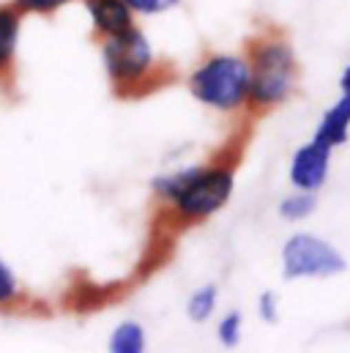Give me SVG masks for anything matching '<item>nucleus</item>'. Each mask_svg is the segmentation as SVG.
I'll return each instance as SVG.
<instances>
[{
    "label": "nucleus",
    "mask_w": 350,
    "mask_h": 353,
    "mask_svg": "<svg viewBox=\"0 0 350 353\" xmlns=\"http://www.w3.org/2000/svg\"><path fill=\"white\" fill-rule=\"evenodd\" d=\"M165 197L175 200L183 219H205L216 214L230 192H233V173L225 168L211 170H183L178 176H165L154 183Z\"/></svg>",
    "instance_id": "1"
},
{
    "label": "nucleus",
    "mask_w": 350,
    "mask_h": 353,
    "mask_svg": "<svg viewBox=\"0 0 350 353\" xmlns=\"http://www.w3.org/2000/svg\"><path fill=\"white\" fill-rule=\"evenodd\" d=\"M249 83H252V74L241 58L219 55V58H211L208 63H203L192 74L189 85L203 104H211L216 110H233L241 101H247Z\"/></svg>",
    "instance_id": "2"
},
{
    "label": "nucleus",
    "mask_w": 350,
    "mask_h": 353,
    "mask_svg": "<svg viewBox=\"0 0 350 353\" xmlns=\"http://www.w3.org/2000/svg\"><path fill=\"white\" fill-rule=\"evenodd\" d=\"M249 74H252L249 93L258 104H276L287 99L296 80V61L290 47L282 41L262 44L255 52V66L249 69Z\"/></svg>",
    "instance_id": "3"
},
{
    "label": "nucleus",
    "mask_w": 350,
    "mask_h": 353,
    "mask_svg": "<svg viewBox=\"0 0 350 353\" xmlns=\"http://www.w3.org/2000/svg\"><path fill=\"white\" fill-rule=\"evenodd\" d=\"M282 263L287 279H301V276H331L345 271V258L323 239L298 233L293 236L285 250H282Z\"/></svg>",
    "instance_id": "4"
},
{
    "label": "nucleus",
    "mask_w": 350,
    "mask_h": 353,
    "mask_svg": "<svg viewBox=\"0 0 350 353\" xmlns=\"http://www.w3.org/2000/svg\"><path fill=\"white\" fill-rule=\"evenodd\" d=\"M151 58L154 55H151L148 39L134 28L112 33L104 44V66L112 74V80H118V83L137 80L151 66Z\"/></svg>",
    "instance_id": "5"
},
{
    "label": "nucleus",
    "mask_w": 350,
    "mask_h": 353,
    "mask_svg": "<svg viewBox=\"0 0 350 353\" xmlns=\"http://www.w3.org/2000/svg\"><path fill=\"white\" fill-rule=\"evenodd\" d=\"M329 154H331V148L318 143V140L304 145L296 154L293 168H290V178L301 192H315L318 186H323L326 173H329Z\"/></svg>",
    "instance_id": "6"
},
{
    "label": "nucleus",
    "mask_w": 350,
    "mask_h": 353,
    "mask_svg": "<svg viewBox=\"0 0 350 353\" xmlns=\"http://www.w3.org/2000/svg\"><path fill=\"white\" fill-rule=\"evenodd\" d=\"M88 11L96 28L107 36L132 28V8L126 6V0H88Z\"/></svg>",
    "instance_id": "7"
},
{
    "label": "nucleus",
    "mask_w": 350,
    "mask_h": 353,
    "mask_svg": "<svg viewBox=\"0 0 350 353\" xmlns=\"http://www.w3.org/2000/svg\"><path fill=\"white\" fill-rule=\"evenodd\" d=\"M348 126H350V93H345V96H342V99L323 115L315 140L323 143V145H329V148H334V145L345 143V137H348Z\"/></svg>",
    "instance_id": "8"
},
{
    "label": "nucleus",
    "mask_w": 350,
    "mask_h": 353,
    "mask_svg": "<svg viewBox=\"0 0 350 353\" xmlns=\"http://www.w3.org/2000/svg\"><path fill=\"white\" fill-rule=\"evenodd\" d=\"M19 36V17L11 8H0V66H6L14 58Z\"/></svg>",
    "instance_id": "9"
},
{
    "label": "nucleus",
    "mask_w": 350,
    "mask_h": 353,
    "mask_svg": "<svg viewBox=\"0 0 350 353\" xmlns=\"http://www.w3.org/2000/svg\"><path fill=\"white\" fill-rule=\"evenodd\" d=\"M143 348H145V334H143V329H140L137 323H132V321L121 323V326L115 329L112 340H110V351H115V353H140Z\"/></svg>",
    "instance_id": "10"
},
{
    "label": "nucleus",
    "mask_w": 350,
    "mask_h": 353,
    "mask_svg": "<svg viewBox=\"0 0 350 353\" xmlns=\"http://www.w3.org/2000/svg\"><path fill=\"white\" fill-rule=\"evenodd\" d=\"M214 304H216V288L214 285H205L203 290H197L189 299V318L197 321V323H203L214 312Z\"/></svg>",
    "instance_id": "11"
},
{
    "label": "nucleus",
    "mask_w": 350,
    "mask_h": 353,
    "mask_svg": "<svg viewBox=\"0 0 350 353\" xmlns=\"http://www.w3.org/2000/svg\"><path fill=\"white\" fill-rule=\"evenodd\" d=\"M312 211H315V197H312L309 192L296 194V197H287V200L279 205V214H282L285 219H304V216L312 214Z\"/></svg>",
    "instance_id": "12"
},
{
    "label": "nucleus",
    "mask_w": 350,
    "mask_h": 353,
    "mask_svg": "<svg viewBox=\"0 0 350 353\" xmlns=\"http://www.w3.org/2000/svg\"><path fill=\"white\" fill-rule=\"evenodd\" d=\"M219 340L225 343V345H238V340H241V315H236V312H230L222 323H219Z\"/></svg>",
    "instance_id": "13"
},
{
    "label": "nucleus",
    "mask_w": 350,
    "mask_h": 353,
    "mask_svg": "<svg viewBox=\"0 0 350 353\" xmlns=\"http://www.w3.org/2000/svg\"><path fill=\"white\" fill-rule=\"evenodd\" d=\"M14 296H17V276H14V271L8 265L0 261V304L11 301Z\"/></svg>",
    "instance_id": "14"
},
{
    "label": "nucleus",
    "mask_w": 350,
    "mask_h": 353,
    "mask_svg": "<svg viewBox=\"0 0 350 353\" xmlns=\"http://www.w3.org/2000/svg\"><path fill=\"white\" fill-rule=\"evenodd\" d=\"M175 3H178V0H126L129 8L143 11V14H159V11L170 8V6H175Z\"/></svg>",
    "instance_id": "15"
},
{
    "label": "nucleus",
    "mask_w": 350,
    "mask_h": 353,
    "mask_svg": "<svg viewBox=\"0 0 350 353\" xmlns=\"http://www.w3.org/2000/svg\"><path fill=\"white\" fill-rule=\"evenodd\" d=\"M19 8H28V11H52V8H61L66 6L69 0H17Z\"/></svg>",
    "instance_id": "16"
},
{
    "label": "nucleus",
    "mask_w": 350,
    "mask_h": 353,
    "mask_svg": "<svg viewBox=\"0 0 350 353\" xmlns=\"http://www.w3.org/2000/svg\"><path fill=\"white\" fill-rule=\"evenodd\" d=\"M260 315H262V321H268V323L276 321V296H274V293H262Z\"/></svg>",
    "instance_id": "17"
},
{
    "label": "nucleus",
    "mask_w": 350,
    "mask_h": 353,
    "mask_svg": "<svg viewBox=\"0 0 350 353\" xmlns=\"http://www.w3.org/2000/svg\"><path fill=\"white\" fill-rule=\"evenodd\" d=\"M342 90H345V93H350V66L345 69V74H342Z\"/></svg>",
    "instance_id": "18"
}]
</instances>
